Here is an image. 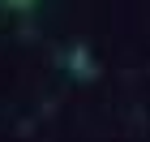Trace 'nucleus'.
<instances>
[{"instance_id":"nucleus-1","label":"nucleus","mask_w":150,"mask_h":142,"mask_svg":"<svg viewBox=\"0 0 150 142\" xmlns=\"http://www.w3.org/2000/svg\"><path fill=\"white\" fill-rule=\"evenodd\" d=\"M9 4H30V0H9Z\"/></svg>"}]
</instances>
